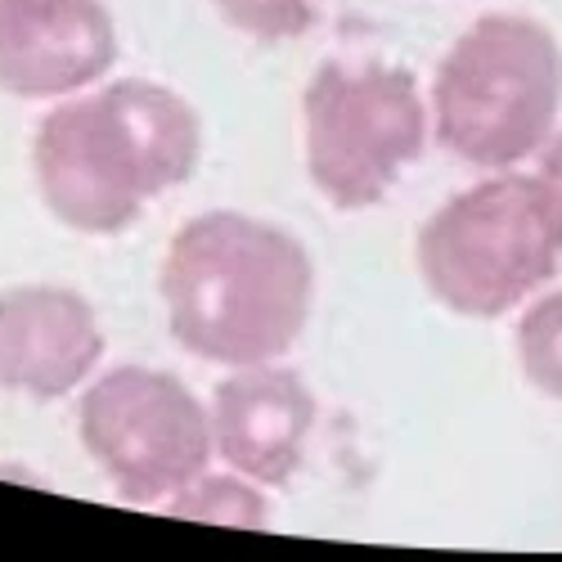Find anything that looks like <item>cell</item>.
Returning <instances> with one entry per match:
<instances>
[{"mask_svg": "<svg viewBox=\"0 0 562 562\" xmlns=\"http://www.w3.org/2000/svg\"><path fill=\"white\" fill-rule=\"evenodd\" d=\"M203 162L194 104L149 77L95 81L55 100L32 139V171L50 216L113 239Z\"/></svg>", "mask_w": 562, "mask_h": 562, "instance_id": "obj_1", "label": "cell"}, {"mask_svg": "<svg viewBox=\"0 0 562 562\" xmlns=\"http://www.w3.org/2000/svg\"><path fill=\"white\" fill-rule=\"evenodd\" d=\"M158 293L171 338L225 369L284 360L315 306V261L297 234L248 212L184 221L162 257Z\"/></svg>", "mask_w": 562, "mask_h": 562, "instance_id": "obj_2", "label": "cell"}, {"mask_svg": "<svg viewBox=\"0 0 562 562\" xmlns=\"http://www.w3.org/2000/svg\"><path fill=\"white\" fill-rule=\"evenodd\" d=\"M414 261L446 311L499 319L553 284L562 266V199L536 171H491L424 221Z\"/></svg>", "mask_w": 562, "mask_h": 562, "instance_id": "obj_3", "label": "cell"}, {"mask_svg": "<svg viewBox=\"0 0 562 562\" xmlns=\"http://www.w3.org/2000/svg\"><path fill=\"white\" fill-rule=\"evenodd\" d=\"M432 135L454 158L504 171L540 154L562 113V45L527 14H482L432 72Z\"/></svg>", "mask_w": 562, "mask_h": 562, "instance_id": "obj_4", "label": "cell"}, {"mask_svg": "<svg viewBox=\"0 0 562 562\" xmlns=\"http://www.w3.org/2000/svg\"><path fill=\"white\" fill-rule=\"evenodd\" d=\"M432 109L401 64H319L302 90L306 176L338 212L379 207L428 149Z\"/></svg>", "mask_w": 562, "mask_h": 562, "instance_id": "obj_5", "label": "cell"}, {"mask_svg": "<svg viewBox=\"0 0 562 562\" xmlns=\"http://www.w3.org/2000/svg\"><path fill=\"white\" fill-rule=\"evenodd\" d=\"M81 450L126 504H162L216 459L212 409L176 373L117 364L86 383L77 405Z\"/></svg>", "mask_w": 562, "mask_h": 562, "instance_id": "obj_6", "label": "cell"}, {"mask_svg": "<svg viewBox=\"0 0 562 562\" xmlns=\"http://www.w3.org/2000/svg\"><path fill=\"white\" fill-rule=\"evenodd\" d=\"M117 64V23L104 0H0V90L64 100Z\"/></svg>", "mask_w": 562, "mask_h": 562, "instance_id": "obj_7", "label": "cell"}, {"mask_svg": "<svg viewBox=\"0 0 562 562\" xmlns=\"http://www.w3.org/2000/svg\"><path fill=\"white\" fill-rule=\"evenodd\" d=\"M216 459L266 491L289 486L315 432V392L297 369L266 360L229 369L212 401Z\"/></svg>", "mask_w": 562, "mask_h": 562, "instance_id": "obj_8", "label": "cell"}, {"mask_svg": "<svg viewBox=\"0 0 562 562\" xmlns=\"http://www.w3.org/2000/svg\"><path fill=\"white\" fill-rule=\"evenodd\" d=\"M104 324L77 289L19 284L0 293V387L32 401L81 392L104 360Z\"/></svg>", "mask_w": 562, "mask_h": 562, "instance_id": "obj_9", "label": "cell"}, {"mask_svg": "<svg viewBox=\"0 0 562 562\" xmlns=\"http://www.w3.org/2000/svg\"><path fill=\"white\" fill-rule=\"evenodd\" d=\"M167 518H184V522H216V527H239V531H266L270 527V499L266 486L234 473H212L203 468L199 477H190L176 495L162 499Z\"/></svg>", "mask_w": 562, "mask_h": 562, "instance_id": "obj_10", "label": "cell"}, {"mask_svg": "<svg viewBox=\"0 0 562 562\" xmlns=\"http://www.w3.org/2000/svg\"><path fill=\"white\" fill-rule=\"evenodd\" d=\"M513 356L536 392L562 401V289H540L527 302L518 329H513Z\"/></svg>", "mask_w": 562, "mask_h": 562, "instance_id": "obj_11", "label": "cell"}, {"mask_svg": "<svg viewBox=\"0 0 562 562\" xmlns=\"http://www.w3.org/2000/svg\"><path fill=\"white\" fill-rule=\"evenodd\" d=\"M216 14L261 45H284L319 23L324 0H212Z\"/></svg>", "mask_w": 562, "mask_h": 562, "instance_id": "obj_12", "label": "cell"}, {"mask_svg": "<svg viewBox=\"0 0 562 562\" xmlns=\"http://www.w3.org/2000/svg\"><path fill=\"white\" fill-rule=\"evenodd\" d=\"M536 176H540L549 190L562 199V126L540 145V154H536Z\"/></svg>", "mask_w": 562, "mask_h": 562, "instance_id": "obj_13", "label": "cell"}]
</instances>
